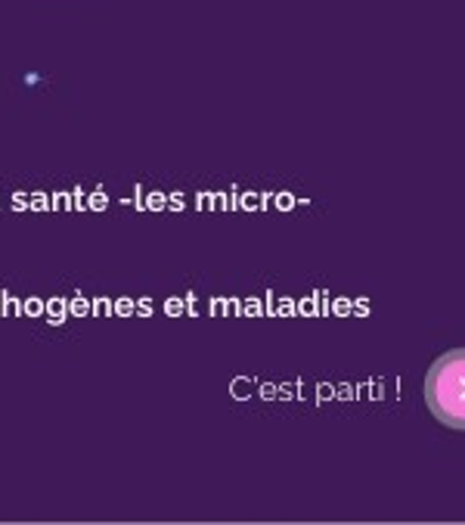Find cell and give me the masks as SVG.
<instances>
[{"instance_id": "1", "label": "cell", "mask_w": 465, "mask_h": 525, "mask_svg": "<svg viewBox=\"0 0 465 525\" xmlns=\"http://www.w3.org/2000/svg\"><path fill=\"white\" fill-rule=\"evenodd\" d=\"M425 401L437 423L465 429V348L434 357L425 373Z\"/></svg>"}, {"instance_id": "2", "label": "cell", "mask_w": 465, "mask_h": 525, "mask_svg": "<svg viewBox=\"0 0 465 525\" xmlns=\"http://www.w3.org/2000/svg\"><path fill=\"white\" fill-rule=\"evenodd\" d=\"M47 324L50 326H62L68 324V299H62V295H53V299H47Z\"/></svg>"}, {"instance_id": "3", "label": "cell", "mask_w": 465, "mask_h": 525, "mask_svg": "<svg viewBox=\"0 0 465 525\" xmlns=\"http://www.w3.org/2000/svg\"><path fill=\"white\" fill-rule=\"evenodd\" d=\"M22 314L31 320L43 317L47 314V299H41V295H28V299H22Z\"/></svg>"}, {"instance_id": "4", "label": "cell", "mask_w": 465, "mask_h": 525, "mask_svg": "<svg viewBox=\"0 0 465 525\" xmlns=\"http://www.w3.org/2000/svg\"><path fill=\"white\" fill-rule=\"evenodd\" d=\"M0 293H3V317H19L22 314V299H16L10 289H0Z\"/></svg>"}, {"instance_id": "5", "label": "cell", "mask_w": 465, "mask_h": 525, "mask_svg": "<svg viewBox=\"0 0 465 525\" xmlns=\"http://www.w3.org/2000/svg\"><path fill=\"white\" fill-rule=\"evenodd\" d=\"M68 314H72V317H87V314H90V301H87L84 295L68 299Z\"/></svg>"}, {"instance_id": "6", "label": "cell", "mask_w": 465, "mask_h": 525, "mask_svg": "<svg viewBox=\"0 0 465 525\" xmlns=\"http://www.w3.org/2000/svg\"><path fill=\"white\" fill-rule=\"evenodd\" d=\"M50 199H53V212H68V208H74L72 193H65V190H59V193H50Z\"/></svg>"}, {"instance_id": "7", "label": "cell", "mask_w": 465, "mask_h": 525, "mask_svg": "<svg viewBox=\"0 0 465 525\" xmlns=\"http://www.w3.org/2000/svg\"><path fill=\"white\" fill-rule=\"evenodd\" d=\"M31 212H53L50 193H31Z\"/></svg>"}, {"instance_id": "8", "label": "cell", "mask_w": 465, "mask_h": 525, "mask_svg": "<svg viewBox=\"0 0 465 525\" xmlns=\"http://www.w3.org/2000/svg\"><path fill=\"white\" fill-rule=\"evenodd\" d=\"M10 199H12V202H10L12 212H31V193H22V190H16Z\"/></svg>"}, {"instance_id": "9", "label": "cell", "mask_w": 465, "mask_h": 525, "mask_svg": "<svg viewBox=\"0 0 465 525\" xmlns=\"http://www.w3.org/2000/svg\"><path fill=\"white\" fill-rule=\"evenodd\" d=\"M87 208H93V212H103V208H105V193H103V190H93V193L87 196Z\"/></svg>"}, {"instance_id": "10", "label": "cell", "mask_w": 465, "mask_h": 525, "mask_svg": "<svg viewBox=\"0 0 465 525\" xmlns=\"http://www.w3.org/2000/svg\"><path fill=\"white\" fill-rule=\"evenodd\" d=\"M72 199H74V208H87V193L81 187L72 190Z\"/></svg>"}, {"instance_id": "11", "label": "cell", "mask_w": 465, "mask_h": 525, "mask_svg": "<svg viewBox=\"0 0 465 525\" xmlns=\"http://www.w3.org/2000/svg\"><path fill=\"white\" fill-rule=\"evenodd\" d=\"M90 311H93V314H99V317H103V314H109V301H105V299H93Z\"/></svg>"}, {"instance_id": "12", "label": "cell", "mask_w": 465, "mask_h": 525, "mask_svg": "<svg viewBox=\"0 0 465 525\" xmlns=\"http://www.w3.org/2000/svg\"><path fill=\"white\" fill-rule=\"evenodd\" d=\"M115 311H118V314H130V301H127V299H118Z\"/></svg>"}, {"instance_id": "13", "label": "cell", "mask_w": 465, "mask_h": 525, "mask_svg": "<svg viewBox=\"0 0 465 525\" xmlns=\"http://www.w3.org/2000/svg\"><path fill=\"white\" fill-rule=\"evenodd\" d=\"M0 317H3V293H0Z\"/></svg>"}, {"instance_id": "14", "label": "cell", "mask_w": 465, "mask_h": 525, "mask_svg": "<svg viewBox=\"0 0 465 525\" xmlns=\"http://www.w3.org/2000/svg\"><path fill=\"white\" fill-rule=\"evenodd\" d=\"M0 208H3V206H0Z\"/></svg>"}]
</instances>
